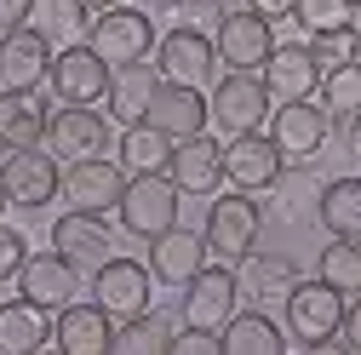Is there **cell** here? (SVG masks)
<instances>
[{"label":"cell","instance_id":"19","mask_svg":"<svg viewBox=\"0 0 361 355\" xmlns=\"http://www.w3.org/2000/svg\"><path fill=\"white\" fill-rule=\"evenodd\" d=\"M52 344L63 355H109L115 349V316L98 304V298H75L58 309V321H52Z\"/></svg>","mask_w":361,"mask_h":355},{"label":"cell","instance_id":"38","mask_svg":"<svg viewBox=\"0 0 361 355\" xmlns=\"http://www.w3.org/2000/svg\"><path fill=\"white\" fill-rule=\"evenodd\" d=\"M166 6L184 29H218V18H224V0H166Z\"/></svg>","mask_w":361,"mask_h":355},{"label":"cell","instance_id":"25","mask_svg":"<svg viewBox=\"0 0 361 355\" xmlns=\"http://www.w3.org/2000/svg\"><path fill=\"white\" fill-rule=\"evenodd\" d=\"M52 309H40L29 304L23 292L12 304H0V355H35V349H47L52 344Z\"/></svg>","mask_w":361,"mask_h":355},{"label":"cell","instance_id":"11","mask_svg":"<svg viewBox=\"0 0 361 355\" xmlns=\"http://www.w3.org/2000/svg\"><path fill=\"white\" fill-rule=\"evenodd\" d=\"M327 132H333V115L315 104V98H298V104H276L269 109V138L281 144L287 166H304L327 149Z\"/></svg>","mask_w":361,"mask_h":355},{"label":"cell","instance_id":"12","mask_svg":"<svg viewBox=\"0 0 361 355\" xmlns=\"http://www.w3.org/2000/svg\"><path fill=\"white\" fill-rule=\"evenodd\" d=\"M155 69L161 80H178V86H207L218 75V46L207 29H184L172 23L161 40H155Z\"/></svg>","mask_w":361,"mask_h":355},{"label":"cell","instance_id":"44","mask_svg":"<svg viewBox=\"0 0 361 355\" xmlns=\"http://www.w3.org/2000/svg\"><path fill=\"white\" fill-rule=\"evenodd\" d=\"M86 6H92V18H98V12H109V6H132V0H86Z\"/></svg>","mask_w":361,"mask_h":355},{"label":"cell","instance_id":"31","mask_svg":"<svg viewBox=\"0 0 361 355\" xmlns=\"http://www.w3.org/2000/svg\"><path fill=\"white\" fill-rule=\"evenodd\" d=\"M115 161H121L126 172H166V161H172V138H166L161 126H149V120L121 126V138H115Z\"/></svg>","mask_w":361,"mask_h":355},{"label":"cell","instance_id":"37","mask_svg":"<svg viewBox=\"0 0 361 355\" xmlns=\"http://www.w3.org/2000/svg\"><path fill=\"white\" fill-rule=\"evenodd\" d=\"M23 263H29V241H23V230L0 224V281H18Z\"/></svg>","mask_w":361,"mask_h":355},{"label":"cell","instance_id":"20","mask_svg":"<svg viewBox=\"0 0 361 355\" xmlns=\"http://www.w3.org/2000/svg\"><path fill=\"white\" fill-rule=\"evenodd\" d=\"M52 247L75 263L80 275H92L98 263L115 258V230L104 224V212H63L52 224Z\"/></svg>","mask_w":361,"mask_h":355},{"label":"cell","instance_id":"32","mask_svg":"<svg viewBox=\"0 0 361 355\" xmlns=\"http://www.w3.org/2000/svg\"><path fill=\"white\" fill-rule=\"evenodd\" d=\"M315 104H322L333 120H355V115H361V58L333 63V69L322 75V92H315Z\"/></svg>","mask_w":361,"mask_h":355},{"label":"cell","instance_id":"9","mask_svg":"<svg viewBox=\"0 0 361 355\" xmlns=\"http://www.w3.org/2000/svg\"><path fill=\"white\" fill-rule=\"evenodd\" d=\"M212 46L224 69H264V58L276 52V23L252 6H230L212 29Z\"/></svg>","mask_w":361,"mask_h":355},{"label":"cell","instance_id":"14","mask_svg":"<svg viewBox=\"0 0 361 355\" xmlns=\"http://www.w3.org/2000/svg\"><path fill=\"white\" fill-rule=\"evenodd\" d=\"M149 292H155V270L138 258H109L92 270V298L109 309L115 321H132L149 309Z\"/></svg>","mask_w":361,"mask_h":355},{"label":"cell","instance_id":"28","mask_svg":"<svg viewBox=\"0 0 361 355\" xmlns=\"http://www.w3.org/2000/svg\"><path fill=\"white\" fill-rule=\"evenodd\" d=\"M298 287V263L276 258V252H247L241 258V292H252V304H287V292Z\"/></svg>","mask_w":361,"mask_h":355},{"label":"cell","instance_id":"34","mask_svg":"<svg viewBox=\"0 0 361 355\" xmlns=\"http://www.w3.org/2000/svg\"><path fill=\"white\" fill-rule=\"evenodd\" d=\"M315 275L333 281L338 292H361V235H333L315 258Z\"/></svg>","mask_w":361,"mask_h":355},{"label":"cell","instance_id":"8","mask_svg":"<svg viewBox=\"0 0 361 355\" xmlns=\"http://www.w3.org/2000/svg\"><path fill=\"white\" fill-rule=\"evenodd\" d=\"M109 58L98 52V46H86V40H75V46H63L58 58H52V75H47V86H52V98L58 104H104L109 98Z\"/></svg>","mask_w":361,"mask_h":355},{"label":"cell","instance_id":"39","mask_svg":"<svg viewBox=\"0 0 361 355\" xmlns=\"http://www.w3.org/2000/svg\"><path fill=\"white\" fill-rule=\"evenodd\" d=\"M166 355H224V344H218V332H207V327H184V332H172Z\"/></svg>","mask_w":361,"mask_h":355},{"label":"cell","instance_id":"36","mask_svg":"<svg viewBox=\"0 0 361 355\" xmlns=\"http://www.w3.org/2000/svg\"><path fill=\"white\" fill-rule=\"evenodd\" d=\"M310 52L322 58V69L350 63V58L361 52V35H355V23H344V29H322V35H310Z\"/></svg>","mask_w":361,"mask_h":355},{"label":"cell","instance_id":"2","mask_svg":"<svg viewBox=\"0 0 361 355\" xmlns=\"http://www.w3.org/2000/svg\"><path fill=\"white\" fill-rule=\"evenodd\" d=\"M178 201H184V189L172 184V172H132L126 189H121V230L138 235V241H155L178 224Z\"/></svg>","mask_w":361,"mask_h":355},{"label":"cell","instance_id":"13","mask_svg":"<svg viewBox=\"0 0 361 355\" xmlns=\"http://www.w3.org/2000/svg\"><path fill=\"white\" fill-rule=\"evenodd\" d=\"M241 309V275L230 263H207L195 281H184V327H207V332H224Z\"/></svg>","mask_w":361,"mask_h":355},{"label":"cell","instance_id":"45","mask_svg":"<svg viewBox=\"0 0 361 355\" xmlns=\"http://www.w3.org/2000/svg\"><path fill=\"white\" fill-rule=\"evenodd\" d=\"M6 206H12V195H6V184H0V212H6Z\"/></svg>","mask_w":361,"mask_h":355},{"label":"cell","instance_id":"46","mask_svg":"<svg viewBox=\"0 0 361 355\" xmlns=\"http://www.w3.org/2000/svg\"><path fill=\"white\" fill-rule=\"evenodd\" d=\"M350 6H361V0H350Z\"/></svg>","mask_w":361,"mask_h":355},{"label":"cell","instance_id":"21","mask_svg":"<svg viewBox=\"0 0 361 355\" xmlns=\"http://www.w3.org/2000/svg\"><path fill=\"white\" fill-rule=\"evenodd\" d=\"M207 230H190V224H172L166 235H155L149 241V270H155V281L161 287H184V281H195L201 270H207Z\"/></svg>","mask_w":361,"mask_h":355},{"label":"cell","instance_id":"10","mask_svg":"<svg viewBox=\"0 0 361 355\" xmlns=\"http://www.w3.org/2000/svg\"><path fill=\"white\" fill-rule=\"evenodd\" d=\"M86 46H98L115 63H138V58H155V18L138 12V6H109L92 18V29H86Z\"/></svg>","mask_w":361,"mask_h":355},{"label":"cell","instance_id":"4","mask_svg":"<svg viewBox=\"0 0 361 355\" xmlns=\"http://www.w3.org/2000/svg\"><path fill=\"white\" fill-rule=\"evenodd\" d=\"M207 109H212V126L235 138V132H264L276 98H269V86H264L258 69H224L218 86H212V98H207Z\"/></svg>","mask_w":361,"mask_h":355},{"label":"cell","instance_id":"7","mask_svg":"<svg viewBox=\"0 0 361 355\" xmlns=\"http://www.w3.org/2000/svg\"><path fill=\"white\" fill-rule=\"evenodd\" d=\"M40 144H47V149L69 166V161H92V155H104V149L115 144V132H109V115H98L92 104H58Z\"/></svg>","mask_w":361,"mask_h":355},{"label":"cell","instance_id":"6","mask_svg":"<svg viewBox=\"0 0 361 355\" xmlns=\"http://www.w3.org/2000/svg\"><path fill=\"white\" fill-rule=\"evenodd\" d=\"M287 172V155L281 144L269 138V132H235L230 144H224V184L230 189H247V195H264L276 189Z\"/></svg>","mask_w":361,"mask_h":355},{"label":"cell","instance_id":"24","mask_svg":"<svg viewBox=\"0 0 361 355\" xmlns=\"http://www.w3.org/2000/svg\"><path fill=\"white\" fill-rule=\"evenodd\" d=\"M212 109L201 98V86H178V80H161L155 98H149V126H161L166 138H195V132H207Z\"/></svg>","mask_w":361,"mask_h":355},{"label":"cell","instance_id":"17","mask_svg":"<svg viewBox=\"0 0 361 355\" xmlns=\"http://www.w3.org/2000/svg\"><path fill=\"white\" fill-rule=\"evenodd\" d=\"M52 58H58V46H52V40L40 35L35 23H23V29H6V35H0V86L35 92V86L52 75Z\"/></svg>","mask_w":361,"mask_h":355},{"label":"cell","instance_id":"3","mask_svg":"<svg viewBox=\"0 0 361 355\" xmlns=\"http://www.w3.org/2000/svg\"><path fill=\"white\" fill-rule=\"evenodd\" d=\"M207 247L224 258V263H241L252 247H258V235H264V206H258V195H247V189H218L212 201H207Z\"/></svg>","mask_w":361,"mask_h":355},{"label":"cell","instance_id":"5","mask_svg":"<svg viewBox=\"0 0 361 355\" xmlns=\"http://www.w3.org/2000/svg\"><path fill=\"white\" fill-rule=\"evenodd\" d=\"M0 184H6L12 206L23 212H40L63 195V161L47 149V144H29V149H6L0 161Z\"/></svg>","mask_w":361,"mask_h":355},{"label":"cell","instance_id":"41","mask_svg":"<svg viewBox=\"0 0 361 355\" xmlns=\"http://www.w3.org/2000/svg\"><path fill=\"white\" fill-rule=\"evenodd\" d=\"M29 6H35V0H0V35H6V29H23V23H29Z\"/></svg>","mask_w":361,"mask_h":355},{"label":"cell","instance_id":"23","mask_svg":"<svg viewBox=\"0 0 361 355\" xmlns=\"http://www.w3.org/2000/svg\"><path fill=\"white\" fill-rule=\"evenodd\" d=\"M155 86H161L155 58L115 63V75H109V98H104V115H109L115 126H138V120H149V98H155Z\"/></svg>","mask_w":361,"mask_h":355},{"label":"cell","instance_id":"43","mask_svg":"<svg viewBox=\"0 0 361 355\" xmlns=\"http://www.w3.org/2000/svg\"><path fill=\"white\" fill-rule=\"evenodd\" d=\"M344 149H350V161L361 166V115H355V120H344Z\"/></svg>","mask_w":361,"mask_h":355},{"label":"cell","instance_id":"16","mask_svg":"<svg viewBox=\"0 0 361 355\" xmlns=\"http://www.w3.org/2000/svg\"><path fill=\"white\" fill-rule=\"evenodd\" d=\"M126 178H132V172H126L121 161H109V155L69 161V166H63V201H69V212H115Z\"/></svg>","mask_w":361,"mask_h":355},{"label":"cell","instance_id":"33","mask_svg":"<svg viewBox=\"0 0 361 355\" xmlns=\"http://www.w3.org/2000/svg\"><path fill=\"white\" fill-rule=\"evenodd\" d=\"M166 344H172V321L155 316V309L115 321V355H166Z\"/></svg>","mask_w":361,"mask_h":355},{"label":"cell","instance_id":"1","mask_svg":"<svg viewBox=\"0 0 361 355\" xmlns=\"http://www.w3.org/2000/svg\"><path fill=\"white\" fill-rule=\"evenodd\" d=\"M287 338L298 349H338V332H344V292L333 281H298L287 292Z\"/></svg>","mask_w":361,"mask_h":355},{"label":"cell","instance_id":"15","mask_svg":"<svg viewBox=\"0 0 361 355\" xmlns=\"http://www.w3.org/2000/svg\"><path fill=\"white\" fill-rule=\"evenodd\" d=\"M264 86L276 104H298V98H315L322 92V58L310 52V40H276V52L264 58Z\"/></svg>","mask_w":361,"mask_h":355},{"label":"cell","instance_id":"18","mask_svg":"<svg viewBox=\"0 0 361 355\" xmlns=\"http://www.w3.org/2000/svg\"><path fill=\"white\" fill-rule=\"evenodd\" d=\"M166 172H172V184L184 189V195L212 201V195L224 189V144H218V138H207V132H195V138H178V144H172Z\"/></svg>","mask_w":361,"mask_h":355},{"label":"cell","instance_id":"40","mask_svg":"<svg viewBox=\"0 0 361 355\" xmlns=\"http://www.w3.org/2000/svg\"><path fill=\"white\" fill-rule=\"evenodd\" d=\"M338 349H350V355H361V292L344 304V332H338Z\"/></svg>","mask_w":361,"mask_h":355},{"label":"cell","instance_id":"30","mask_svg":"<svg viewBox=\"0 0 361 355\" xmlns=\"http://www.w3.org/2000/svg\"><path fill=\"white\" fill-rule=\"evenodd\" d=\"M29 23L63 52V46H75V40H86V29H92V6H86V0H35Z\"/></svg>","mask_w":361,"mask_h":355},{"label":"cell","instance_id":"27","mask_svg":"<svg viewBox=\"0 0 361 355\" xmlns=\"http://www.w3.org/2000/svg\"><path fill=\"white\" fill-rule=\"evenodd\" d=\"M218 344H224V355H281L287 349V332L269 321V309H235L230 321H224V332H218Z\"/></svg>","mask_w":361,"mask_h":355},{"label":"cell","instance_id":"29","mask_svg":"<svg viewBox=\"0 0 361 355\" xmlns=\"http://www.w3.org/2000/svg\"><path fill=\"white\" fill-rule=\"evenodd\" d=\"M315 218L327 235H361V178H327L315 189Z\"/></svg>","mask_w":361,"mask_h":355},{"label":"cell","instance_id":"35","mask_svg":"<svg viewBox=\"0 0 361 355\" xmlns=\"http://www.w3.org/2000/svg\"><path fill=\"white\" fill-rule=\"evenodd\" d=\"M293 18L304 35H322V29H344L355 18V6L350 0H293Z\"/></svg>","mask_w":361,"mask_h":355},{"label":"cell","instance_id":"22","mask_svg":"<svg viewBox=\"0 0 361 355\" xmlns=\"http://www.w3.org/2000/svg\"><path fill=\"white\" fill-rule=\"evenodd\" d=\"M18 292L29 298V304H40V309H58L63 304H75V292H80V270L52 247V252H29V263H23V275H18Z\"/></svg>","mask_w":361,"mask_h":355},{"label":"cell","instance_id":"26","mask_svg":"<svg viewBox=\"0 0 361 355\" xmlns=\"http://www.w3.org/2000/svg\"><path fill=\"white\" fill-rule=\"evenodd\" d=\"M47 120L52 109L40 104L35 92H18V86H0V144L6 149H29L47 138Z\"/></svg>","mask_w":361,"mask_h":355},{"label":"cell","instance_id":"42","mask_svg":"<svg viewBox=\"0 0 361 355\" xmlns=\"http://www.w3.org/2000/svg\"><path fill=\"white\" fill-rule=\"evenodd\" d=\"M247 6H252V12H264L269 23H276V18H293V0H247Z\"/></svg>","mask_w":361,"mask_h":355}]
</instances>
